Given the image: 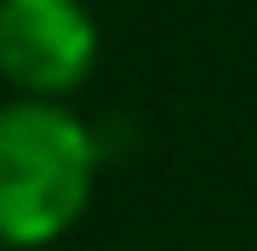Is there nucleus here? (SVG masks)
I'll list each match as a JSON object with an SVG mask.
<instances>
[{
    "label": "nucleus",
    "mask_w": 257,
    "mask_h": 251,
    "mask_svg": "<svg viewBox=\"0 0 257 251\" xmlns=\"http://www.w3.org/2000/svg\"><path fill=\"white\" fill-rule=\"evenodd\" d=\"M97 188V137L69 103H0V245H52L86 217Z\"/></svg>",
    "instance_id": "nucleus-1"
},
{
    "label": "nucleus",
    "mask_w": 257,
    "mask_h": 251,
    "mask_svg": "<svg viewBox=\"0 0 257 251\" xmlns=\"http://www.w3.org/2000/svg\"><path fill=\"white\" fill-rule=\"evenodd\" d=\"M97 69V18L86 0H0V80L18 97L63 103Z\"/></svg>",
    "instance_id": "nucleus-2"
}]
</instances>
